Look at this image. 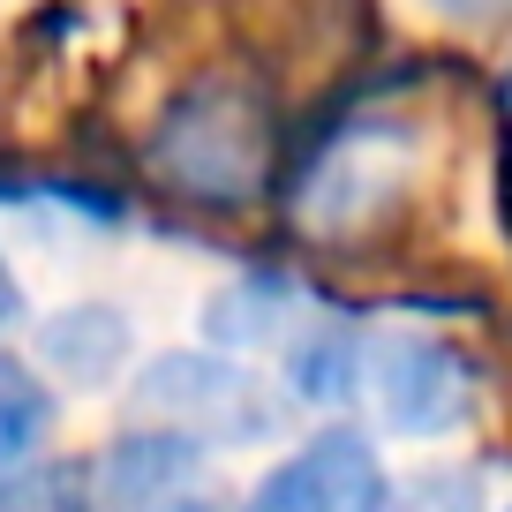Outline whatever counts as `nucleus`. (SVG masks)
Listing matches in <instances>:
<instances>
[{
	"mask_svg": "<svg viewBox=\"0 0 512 512\" xmlns=\"http://www.w3.org/2000/svg\"><path fill=\"white\" fill-rule=\"evenodd\" d=\"M384 505H392V490H384L377 445L362 430H324L256 482L241 512H384Z\"/></svg>",
	"mask_w": 512,
	"mask_h": 512,
	"instance_id": "obj_6",
	"label": "nucleus"
},
{
	"mask_svg": "<svg viewBox=\"0 0 512 512\" xmlns=\"http://www.w3.org/2000/svg\"><path fill=\"white\" fill-rule=\"evenodd\" d=\"M23 317V294H16V279H8V264H0V332Z\"/></svg>",
	"mask_w": 512,
	"mask_h": 512,
	"instance_id": "obj_10",
	"label": "nucleus"
},
{
	"mask_svg": "<svg viewBox=\"0 0 512 512\" xmlns=\"http://www.w3.org/2000/svg\"><path fill=\"white\" fill-rule=\"evenodd\" d=\"M362 392L377 400L384 430H400V437H445L475 415V369L437 332L362 339Z\"/></svg>",
	"mask_w": 512,
	"mask_h": 512,
	"instance_id": "obj_3",
	"label": "nucleus"
},
{
	"mask_svg": "<svg viewBox=\"0 0 512 512\" xmlns=\"http://www.w3.org/2000/svg\"><path fill=\"white\" fill-rule=\"evenodd\" d=\"M144 166L174 196H189L204 211L256 204L264 181H272V166H279V128H272L264 91L226 83V76L189 83L181 98H166L159 128H151V144H144Z\"/></svg>",
	"mask_w": 512,
	"mask_h": 512,
	"instance_id": "obj_1",
	"label": "nucleus"
},
{
	"mask_svg": "<svg viewBox=\"0 0 512 512\" xmlns=\"http://www.w3.org/2000/svg\"><path fill=\"white\" fill-rule=\"evenodd\" d=\"M505 113H512V83H505Z\"/></svg>",
	"mask_w": 512,
	"mask_h": 512,
	"instance_id": "obj_11",
	"label": "nucleus"
},
{
	"mask_svg": "<svg viewBox=\"0 0 512 512\" xmlns=\"http://www.w3.org/2000/svg\"><path fill=\"white\" fill-rule=\"evenodd\" d=\"M415 174V128L407 121H384V113H354L339 136H324L287 181V204L309 234H362L392 211V196L407 189Z\"/></svg>",
	"mask_w": 512,
	"mask_h": 512,
	"instance_id": "obj_2",
	"label": "nucleus"
},
{
	"mask_svg": "<svg viewBox=\"0 0 512 512\" xmlns=\"http://www.w3.org/2000/svg\"><path fill=\"white\" fill-rule=\"evenodd\" d=\"M0 512H98L91 467H76V460L16 467V475H0Z\"/></svg>",
	"mask_w": 512,
	"mask_h": 512,
	"instance_id": "obj_9",
	"label": "nucleus"
},
{
	"mask_svg": "<svg viewBox=\"0 0 512 512\" xmlns=\"http://www.w3.org/2000/svg\"><path fill=\"white\" fill-rule=\"evenodd\" d=\"M53 430V392L23 362H0V475H16Z\"/></svg>",
	"mask_w": 512,
	"mask_h": 512,
	"instance_id": "obj_8",
	"label": "nucleus"
},
{
	"mask_svg": "<svg viewBox=\"0 0 512 512\" xmlns=\"http://www.w3.org/2000/svg\"><path fill=\"white\" fill-rule=\"evenodd\" d=\"M91 490L98 512H234L211 467V445L181 430H128L91 467Z\"/></svg>",
	"mask_w": 512,
	"mask_h": 512,
	"instance_id": "obj_5",
	"label": "nucleus"
},
{
	"mask_svg": "<svg viewBox=\"0 0 512 512\" xmlns=\"http://www.w3.org/2000/svg\"><path fill=\"white\" fill-rule=\"evenodd\" d=\"M128 354V324L113 317V309H68V317L46 324V362L61 369V377H113V362Z\"/></svg>",
	"mask_w": 512,
	"mask_h": 512,
	"instance_id": "obj_7",
	"label": "nucleus"
},
{
	"mask_svg": "<svg viewBox=\"0 0 512 512\" xmlns=\"http://www.w3.org/2000/svg\"><path fill=\"white\" fill-rule=\"evenodd\" d=\"M136 400H144V415L159 422V430H181V437H196V445H256V437L279 430V400L241 362H219V354L151 362Z\"/></svg>",
	"mask_w": 512,
	"mask_h": 512,
	"instance_id": "obj_4",
	"label": "nucleus"
}]
</instances>
